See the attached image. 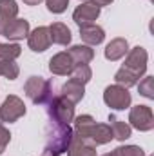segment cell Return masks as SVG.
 <instances>
[{
	"mask_svg": "<svg viewBox=\"0 0 154 156\" xmlns=\"http://www.w3.org/2000/svg\"><path fill=\"white\" fill-rule=\"evenodd\" d=\"M73 134H75V131L69 123H58V122L51 120L45 129V149L44 151L58 156L67 153Z\"/></svg>",
	"mask_w": 154,
	"mask_h": 156,
	"instance_id": "cell-1",
	"label": "cell"
},
{
	"mask_svg": "<svg viewBox=\"0 0 154 156\" xmlns=\"http://www.w3.org/2000/svg\"><path fill=\"white\" fill-rule=\"evenodd\" d=\"M24 93L33 104L47 105L53 98V83L42 76H29L24 83Z\"/></svg>",
	"mask_w": 154,
	"mask_h": 156,
	"instance_id": "cell-2",
	"label": "cell"
},
{
	"mask_svg": "<svg viewBox=\"0 0 154 156\" xmlns=\"http://www.w3.org/2000/svg\"><path fill=\"white\" fill-rule=\"evenodd\" d=\"M47 115L53 122L71 123L75 120V104H71L64 96H53L47 104Z\"/></svg>",
	"mask_w": 154,
	"mask_h": 156,
	"instance_id": "cell-3",
	"label": "cell"
},
{
	"mask_svg": "<svg viewBox=\"0 0 154 156\" xmlns=\"http://www.w3.org/2000/svg\"><path fill=\"white\" fill-rule=\"evenodd\" d=\"M103 102L114 111H125L127 107H131V93L123 85H109L103 91Z\"/></svg>",
	"mask_w": 154,
	"mask_h": 156,
	"instance_id": "cell-4",
	"label": "cell"
},
{
	"mask_svg": "<svg viewBox=\"0 0 154 156\" xmlns=\"http://www.w3.org/2000/svg\"><path fill=\"white\" fill-rule=\"evenodd\" d=\"M129 122H131V127H134L142 133L152 131L154 129L152 109L149 105H134L129 113Z\"/></svg>",
	"mask_w": 154,
	"mask_h": 156,
	"instance_id": "cell-5",
	"label": "cell"
},
{
	"mask_svg": "<svg viewBox=\"0 0 154 156\" xmlns=\"http://www.w3.org/2000/svg\"><path fill=\"white\" fill-rule=\"evenodd\" d=\"M24 115H26V104L16 94H9L4 100V104L0 105V118H2V122L11 123V122H16L18 118H22Z\"/></svg>",
	"mask_w": 154,
	"mask_h": 156,
	"instance_id": "cell-6",
	"label": "cell"
},
{
	"mask_svg": "<svg viewBox=\"0 0 154 156\" xmlns=\"http://www.w3.org/2000/svg\"><path fill=\"white\" fill-rule=\"evenodd\" d=\"M147 60H149L147 51H145L142 45H136V47L129 49L123 67H127L129 71H132V73L138 75V76H143L145 71H147Z\"/></svg>",
	"mask_w": 154,
	"mask_h": 156,
	"instance_id": "cell-7",
	"label": "cell"
},
{
	"mask_svg": "<svg viewBox=\"0 0 154 156\" xmlns=\"http://www.w3.org/2000/svg\"><path fill=\"white\" fill-rule=\"evenodd\" d=\"M27 45H29V49L35 51V53H44L45 49H49V45H51L49 27L38 26L37 29L29 31V35H27Z\"/></svg>",
	"mask_w": 154,
	"mask_h": 156,
	"instance_id": "cell-8",
	"label": "cell"
},
{
	"mask_svg": "<svg viewBox=\"0 0 154 156\" xmlns=\"http://www.w3.org/2000/svg\"><path fill=\"white\" fill-rule=\"evenodd\" d=\"M73 67H75V64H73V58L69 56L67 51L56 53L49 60V71L53 75H58V76H69L71 71H73Z\"/></svg>",
	"mask_w": 154,
	"mask_h": 156,
	"instance_id": "cell-9",
	"label": "cell"
},
{
	"mask_svg": "<svg viewBox=\"0 0 154 156\" xmlns=\"http://www.w3.org/2000/svg\"><path fill=\"white\" fill-rule=\"evenodd\" d=\"M100 16V7L93 5L91 2H85V4H80L75 13H73V20L76 22L78 27L82 26H89V24H94V20Z\"/></svg>",
	"mask_w": 154,
	"mask_h": 156,
	"instance_id": "cell-10",
	"label": "cell"
},
{
	"mask_svg": "<svg viewBox=\"0 0 154 156\" xmlns=\"http://www.w3.org/2000/svg\"><path fill=\"white\" fill-rule=\"evenodd\" d=\"M67 156H96V145L91 138H82L78 134H73Z\"/></svg>",
	"mask_w": 154,
	"mask_h": 156,
	"instance_id": "cell-11",
	"label": "cell"
},
{
	"mask_svg": "<svg viewBox=\"0 0 154 156\" xmlns=\"http://www.w3.org/2000/svg\"><path fill=\"white\" fill-rule=\"evenodd\" d=\"M27 35H29V22L24 20V18H15L5 26L2 37H5L7 40L18 42V40H24Z\"/></svg>",
	"mask_w": 154,
	"mask_h": 156,
	"instance_id": "cell-12",
	"label": "cell"
},
{
	"mask_svg": "<svg viewBox=\"0 0 154 156\" xmlns=\"http://www.w3.org/2000/svg\"><path fill=\"white\" fill-rule=\"evenodd\" d=\"M127 53H129V42L125 38H121V37L113 38L107 45H105V51H103L105 58L111 60V62H116V60L123 58Z\"/></svg>",
	"mask_w": 154,
	"mask_h": 156,
	"instance_id": "cell-13",
	"label": "cell"
},
{
	"mask_svg": "<svg viewBox=\"0 0 154 156\" xmlns=\"http://www.w3.org/2000/svg\"><path fill=\"white\" fill-rule=\"evenodd\" d=\"M80 38L85 42V45H98L105 40V31H103V27H100L96 24L82 26L80 27Z\"/></svg>",
	"mask_w": 154,
	"mask_h": 156,
	"instance_id": "cell-14",
	"label": "cell"
},
{
	"mask_svg": "<svg viewBox=\"0 0 154 156\" xmlns=\"http://www.w3.org/2000/svg\"><path fill=\"white\" fill-rule=\"evenodd\" d=\"M60 96L67 98L71 104H78V102H82L83 96H85V85H82V83H78V82H75V80L69 78V80L62 85Z\"/></svg>",
	"mask_w": 154,
	"mask_h": 156,
	"instance_id": "cell-15",
	"label": "cell"
},
{
	"mask_svg": "<svg viewBox=\"0 0 154 156\" xmlns=\"http://www.w3.org/2000/svg\"><path fill=\"white\" fill-rule=\"evenodd\" d=\"M49 37H51L53 44H58V45H69L71 38H73L71 29L62 22H54L49 26Z\"/></svg>",
	"mask_w": 154,
	"mask_h": 156,
	"instance_id": "cell-16",
	"label": "cell"
},
{
	"mask_svg": "<svg viewBox=\"0 0 154 156\" xmlns=\"http://www.w3.org/2000/svg\"><path fill=\"white\" fill-rule=\"evenodd\" d=\"M18 15V5L15 0H0V35H4L5 26Z\"/></svg>",
	"mask_w": 154,
	"mask_h": 156,
	"instance_id": "cell-17",
	"label": "cell"
},
{
	"mask_svg": "<svg viewBox=\"0 0 154 156\" xmlns=\"http://www.w3.org/2000/svg\"><path fill=\"white\" fill-rule=\"evenodd\" d=\"M69 56L73 58V64L75 66H82V64H89L93 58H94V49L91 45H73L69 51Z\"/></svg>",
	"mask_w": 154,
	"mask_h": 156,
	"instance_id": "cell-18",
	"label": "cell"
},
{
	"mask_svg": "<svg viewBox=\"0 0 154 156\" xmlns=\"http://www.w3.org/2000/svg\"><path fill=\"white\" fill-rule=\"evenodd\" d=\"M73 122H75V129H73L75 134L82 136V138H91L93 129H94V125H96L94 118L91 116V115H80V116H76Z\"/></svg>",
	"mask_w": 154,
	"mask_h": 156,
	"instance_id": "cell-19",
	"label": "cell"
},
{
	"mask_svg": "<svg viewBox=\"0 0 154 156\" xmlns=\"http://www.w3.org/2000/svg\"><path fill=\"white\" fill-rule=\"evenodd\" d=\"M109 125H111V129H113V136H114L116 140H120V142H125L127 138H131V134H132V127L129 125V123H125L123 120H120V118H116L114 115H109Z\"/></svg>",
	"mask_w": 154,
	"mask_h": 156,
	"instance_id": "cell-20",
	"label": "cell"
},
{
	"mask_svg": "<svg viewBox=\"0 0 154 156\" xmlns=\"http://www.w3.org/2000/svg\"><path fill=\"white\" fill-rule=\"evenodd\" d=\"M113 129L109 123H96L91 134V140L94 142V145H105L113 140Z\"/></svg>",
	"mask_w": 154,
	"mask_h": 156,
	"instance_id": "cell-21",
	"label": "cell"
},
{
	"mask_svg": "<svg viewBox=\"0 0 154 156\" xmlns=\"http://www.w3.org/2000/svg\"><path fill=\"white\" fill-rule=\"evenodd\" d=\"M114 80H116V83L118 85H123V87H132V85H136L138 83V80H140V76L138 75H134L132 71H129L127 67H120L118 71H116V75H114Z\"/></svg>",
	"mask_w": 154,
	"mask_h": 156,
	"instance_id": "cell-22",
	"label": "cell"
},
{
	"mask_svg": "<svg viewBox=\"0 0 154 156\" xmlns=\"http://www.w3.org/2000/svg\"><path fill=\"white\" fill-rule=\"evenodd\" d=\"M22 53L18 44H2L0 42V60L2 62H15Z\"/></svg>",
	"mask_w": 154,
	"mask_h": 156,
	"instance_id": "cell-23",
	"label": "cell"
},
{
	"mask_svg": "<svg viewBox=\"0 0 154 156\" xmlns=\"http://www.w3.org/2000/svg\"><path fill=\"white\" fill-rule=\"evenodd\" d=\"M69 76H71V80H75L78 83L85 85V83L93 78V71H91L89 64H82V66H75V67H73V71H71Z\"/></svg>",
	"mask_w": 154,
	"mask_h": 156,
	"instance_id": "cell-24",
	"label": "cell"
},
{
	"mask_svg": "<svg viewBox=\"0 0 154 156\" xmlns=\"http://www.w3.org/2000/svg\"><path fill=\"white\" fill-rule=\"evenodd\" d=\"M18 75H20L18 64H15V62H2L0 60V76L7 78V80H15V78H18Z\"/></svg>",
	"mask_w": 154,
	"mask_h": 156,
	"instance_id": "cell-25",
	"label": "cell"
},
{
	"mask_svg": "<svg viewBox=\"0 0 154 156\" xmlns=\"http://www.w3.org/2000/svg\"><path fill=\"white\" fill-rule=\"evenodd\" d=\"M136 85H138V91H140L142 96H145L149 100L154 98V76H145L140 83H136Z\"/></svg>",
	"mask_w": 154,
	"mask_h": 156,
	"instance_id": "cell-26",
	"label": "cell"
},
{
	"mask_svg": "<svg viewBox=\"0 0 154 156\" xmlns=\"http://www.w3.org/2000/svg\"><path fill=\"white\" fill-rule=\"evenodd\" d=\"M114 151L118 156H145L143 149L138 145H120Z\"/></svg>",
	"mask_w": 154,
	"mask_h": 156,
	"instance_id": "cell-27",
	"label": "cell"
},
{
	"mask_svg": "<svg viewBox=\"0 0 154 156\" xmlns=\"http://www.w3.org/2000/svg\"><path fill=\"white\" fill-rule=\"evenodd\" d=\"M45 5H47V9H49L51 13L60 15V13H64V11L67 9L69 0H45Z\"/></svg>",
	"mask_w": 154,
	"mask_h": 156,
	"instance_id": "cell-28",
	"label": "cell"
},
{
	"mask_svg": "<svg viewBox=\"0 0 154 156\" xmlns=\"http://www.w3.org/2000/svg\"><path fill=\"white\" fill-rule=\"evenodd\" d=\"M9 142H11V133H9V129H5L4 125H0V154L5 151V147L9 145Z\"/></svg>",
	"mask_w": 154,
	"mask_h": 156,
	"instance_id": "cell-29",
	"label": "cell"
},
{
	"mask_svg": "<svg viewBox=\"0 0 154 156\" xmlns=\"http://www.w3.org/2000/svg\"><path fill=\"white\" fill-rule=\"evenodd\" d=\"M113 0H91V4L93 5H96V7H105V5H109Z\"/></svg>",
	"mask_w": 154,
	"mask_h": 156,
	"instance_id": "cell-30",
	"label": "cell"
},
{
	"mask_svg": "<svg viewBox=\"0 0 154 156\" xmlns=\"http://www.w3.org/2000/svg\"><path fill=\"white\" fill-rule=\"evenodd\" d=\"M40 2H42V0H24L26 5H38Z\"/></svg>",
	"mask_w": 154,
	"mask_h": 156,
	"instance_id": "cell-31",
	"label": "cell"
},
{
	"mask_svg": "<svg viewBox=\"0 0 154 156\" xmlns=\"http://www.w3.org/2000/svg\"><path fill=\"white\" fill-rule=\"evenodd\" d=\"M42 156H58V154H53V153H47V151H44V153H42Z\"/></svg>",
	"mask_w": 154,
	"mask_h": 156,
	"instance_id": "cell-32",
	"label": "cell"
},
{
	"mask_svg": "<svg viewBox=\"0 0 154 156\" xmlns=\"http://www.w3.org/2000/svg\"><path fill=\"white\" fill-rule=\"evenodd\" d=\"M103 156H118V154H116V151H113V153H107V154H103Z\"/></svg>",
	"mask_w": 154,
	"mask_h": 156,
	"instance_id": "cell-33",
	"label": "cell"
},
{
	"mask_svg": "<svg viewBox=\"0 0 154 156\" xmlns=\"http://www.w3.org/2000/svg\"><path fill=\"white\" fill-rule=\"evenodd\" d=\"M0 125H2V118H0Z\"/></svg>",
	"mask_w": 154,
	"mask_h": 156,
	"instance_id": "cell-34",
	"label": "cell"
}]
</instances>
